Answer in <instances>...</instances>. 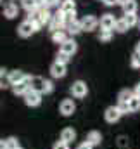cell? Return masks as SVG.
Returning <instances> with one entry per match:
<instances>
[{
    "label": "cell",
    "mask_w": 140,
    "mask_h": 149,
    "mask_svg": "<svg viewBox=\"0 0 140 149\" xmlns=\"http://www.w3.org/2000/svg\"><path fill=\"white\" fill-rule=\"evenodd\" d=\"M71 94H73V97H76V99H83V97H87V94H88V87H87V83L81 81V80L73 81V85H71Z\"/></svg>",
    "instance_id": "obj_1"
},
{
    "label": "cell",
    "mask_w": 140,
    "mask_h": 149,
    "mask_svg": "<svg viewBox=\"0 0 140 149\" xmlns=\"http://www.w3.org/2000/svg\"><path fill=\"white\" fill-rule=\"evenodd\" d=\"M35 31H38V30H36V26L30 21V19H24V21L17 26V35H19V37H23V38L31 37Z\"/></svg>",
    "instance_id": "obj_2"
},
{
    "label": "cell",
    "mask_w": 140,
    "mask_h": 149,
    "mask_svg": "<svg viewBox=\"0 0 140 149\" xmlns=\"http://www.w3.org/2000/svg\"><path fill=\"white\" fill-rule=\"evenodd\" d=\"M66 31H68L69 35H78V33H81V31H83V28H81V21H78V19L74 17V14L68 16Z\"/></svg>",
    "instance_id": "obj_3"
},
{
    "label": "cell",
    "mask_w": 140,
    "mask_h": 149,
    "mask_svg": "<svg viewBox=\"0 0 140 149\" xmlns=\"http://www.w3.org/2000/svg\"><path fill=\"white\" fill-rule=\"evenodd\" d=\"M24 102H26V106H30V108L40 106V104H42V94L36 92V90H28V92L24 94Z\"/></svg>",
    "instance_id": "obj_4"
},
{
    "label": "cell",
    "mask_w": 140,
    "mask_h": 149,
    "mask_svg": "<svg viewBox=\"0 0 140 149\" xmlns=\"http://www.w3.org/2000/svg\"><path fill=\"white\" fill-rule=\"evenodd\" d=\"M31 74H28L26 76V80H23L21 83H17V85H14L12 87V92L16 94V95H23L24 97V94L28 92V90H31Z\"/></svg>",
    "instance_id": "obj_5"
},
{
    "label": "cell",
    "mask_w": 140,
    "mask_h": 149,
    "mask_svg": "<svg viewBox=\"0 0 140 149\" xmlns=\"http://www.w3.org/2000/svg\"><path fill=\"white\" fill-rule=\"evenodd\" d=\"M121 116H123V113H121V109L118 106H109L104 111V118L107 123H116V121H119Z\"/></svg>",
    "instance_id": "obj_6"
},
{
    "label": "cell",
    "mask_w": 140,
    "mask_h": 149,
    "mask_svg": "<svg viewBox=\"0 0 140 149\" xmlns=\"http://www.w3.org/2000/svg\"><path fill=\"white\" fill-rule=\"evenodd\" d=\"M99 26V19L95 17V16H85L83 19H81V28H83V31H95V28Z\"/></svg>",
    "instance_id": "obj_7"
},
{
    "label": "cell",
    "mask_w": 140,
    "mask_h": 149,
    "mask_svg": "<svg viewBox=\"0 0 140 149\" xmlns=\"http://www.w3.org/2000/svg\"><path fill=\"white\" fill-rule=\"evenodd\" d=\"M74 111H76V104H74L73 99H64V101L59 104V113H61L62 116H71Z\"/></svg>",
    "instance_id": "obj_8"
},
{
    "label": "cell",
    "mask_w": 140,
    "mask_h": 149,
    "mask_svg": "<svg viewBox=\"0 0 140 149\" xmlns=\"http://www.w3.org/2000/svg\"><path fill=\"white\" fill-rule=\"evenodd\" d=\"M99 24H100V30L112 31V30H114V26H116V19H114V16H112V14H104V16L100 17V21H99Z\"/></svg>",
    "instance_id": "obj_9"
},
{
    "label": "cell",
    "mask_w": 140,
    "mask_h": 149,
    "mask_svg": "<svg viewBox=\"0 0 140 149\" xmlns=\"http://www.w3.org/2000/svg\"><path fill=\"white\" fill-rule=\"evenodd\" d=\"M68 73V70H66V64H61V63H52V66H50V74H52V78H64Z\"/></svg>",
    "instance_id": "obj_10"
},
{
    "label": "cell",
    "mask_w": 140,
    "mask_h": 149,
    "mask_svg": "<svg viewBox=\"0 0 140 149\" xmlns=\"http://www.w3.org/2000/svg\"><path fill=\"white\" fill-rule=\"evenodd\" d=\"M26 76H28V74L24 73V71H21V70L9 71V85H10V87H14V85L21 83L23 80H26Z\"/></svg>",
    "instance_id": "obj_11"
},
{
    "label": "cell",
    "mask_w": 140,
    "mask_h": 149,
    "mask_svg": "<svg viewBox=\"0 0 140 149\" xmlns=\"http://www.w3.org/2000/svg\"><path fill=\"white\" fill-rule=\"evenodd\" d=\"M17 14H19V9L14 2H7L3 5V17L5 19H14V17H17Z\"/></svg>",
    "instance_id": "obj_12"
},
{
    "label": "cell",
    "mask_w": 140,
    "mask_h": 149,
    "mask_svg": "<svg viewBox=\"0 0 140 149\" xmlns=\"http://www.w3.org/2000/svg\"><path fill=\"white\" fill-rule=\"evenodd\" d=\"M76 50H78V43L73 40V38H68L64 43H61V52H64V54H68V56H73V54H76Z\"/></svg>",
    "instance_id": "obj_13"
},
{
    "label": "cell",
    "mask_w": 140,
    "mask_h": 149,
    "mask_svg": "<svg viewBox=\"0 0 140 149\" xmlns=\"http://www.w3.org/2000/svg\"><path fill=\"white\" fill-rule=\"evenodd\" d=\"M85 142H87V144H90L92 148H95V146H100V142H102V135H100V132H97V130H92V132H88V135H87Z\"/></svg>",
    "instance_id": "obj_14"
},
{
    "label": "cell",
    "mask_w": 140,
    "mask_h": 149,
    "mask_svg": "<svg viewBox=\"0 0 140 149\" xmlns=\"http://www.w3.org/2000/svg\"><path fill=\"white\" fill-rule=\"evenodd\" d=\"M66 16H71V14H74L76 12V2L74 0H64V2H61V7H59Z\"/></svg>",
    "instance_id": "obj_15"
},
{
    "label": "cell",
    "mask_w": 140,
    "mask_h": 149,
    "mask_svg": "<svg viewBox=\"0 0 140 149\" xmlns=\"http://www.w3.org/2000/svg\"><path fill=\"white\" fill-rule=\"evenodd\" d=\"M74 139H76V132H74V128H71V127H66V128L61 132V141H64V142L71 144Z\"/></svg>",
    "instance_id": "obj_16"
},
{
    "label": "cell",
    "mask_w": 140,
    "mask_h": 149,
    "mask_svg": "<svg viewBox=\"0 0 140 149\" xmlns=\"http://www.w3.org/2000/svg\"><path fill=\"white\" fill-rule=\"evenodd\" d=\"M133 95H135L133 90H130V88H123V90H119V94H118V102L128 104V101H130Z\"/></svg>",
    "instance_id": "obj_17"
},
{
    "label": "cell",
    "mask_w": 140,
    "mask_h": 149,
    "mask_svg": "<svg viewBox=\"0 0 140 149\" xmlns=\"http://www.w3.org/2000/svg\"><path fill=\"white\" fill-rule=\"evenodd\" d=\"M50 38H52L54 43H64V42L68 40V37H66V30H57V31L50 33Z\"/></svg>",
    "instance_id": "obj_18"
},
{
    "label": "cell",
    "mask_w": 140,
    "mask_h": 149,
    "mask_svg": "<svg viewBox=\"0 0 140 149\" xmlns=\"http://www.w3.org/2000/svg\"><path fill=\"white\" fill-rule=\"evenodd\" d=\"M137 10H139L137 0H128V2L123 5V12H125V14H137Z\"/></svg>",
    "instance_id": "obj_19"
},
{
    "label": "cell",
    "mask_w": 140,
    "mask_h": 149,
    "mask_svg": "<svg viewBox=\"0 0 140 149\" xmlns=\"http://www.w3.org/2000/svg\"><path fill=\"white\" fill-rule=\"evenodd\" d=\"M21 5H23L24 10L33 12V10H36L40 7V0H21Z\"/></svg>",
    "instance_id": "obj_20"
},
{
    "label": "cell",
    "mask_w": 140,
    "mask_h": 149,
    "mask_svg": "<svg viewBox=\"0 0 140 149\" xmlns=\"http://www.w3.org/2000/svg\"><path fill=\"white\" fill-rule=\"evenodd\" d=\"M43 83H45V78H42V76H33V78H31V90H36V92L42 94Z\"/></svg>",
    "instance_id": "obj_21"
},
{
    "label": "cell",
    "mask_w": 140,
    "mask_h": 149,
    "mask_svg": "<svg viewBox=\"0 0 140 149\" xmlns=\"http://www.w3.org/2000/svg\"><path fill=\"white\" fill-rule=\"evenodd\" d=\"M128 111H130V113H137V111H140V97L133 95V97L128 101Z\"/></svg>",
    "instance_id": "obj_22"
},
{
    "label": "cell",
    "mask_w": 140,
    "mask_h": 149,
    "mask_svg": "<svg viewBox=\"0 0 140 149\" xmlns=\"http://www.w3.org/2000/svg\"><path fill=\"white\" fill-rule=\"evenodd\" d=\"M123 19H125V23L130 26V28H133V26H137L140 21H139V16L137 14H125L123 16Z\"/></svg>",
    "instance_id": "obj_23"
},
{
    "label": "cell",
    "mask_w": 140,
    "mask_h": 149,
    "mask_svg": "<svg viewBox=\"0 0 140 149\" xmlns=\"http://www.w3.org/2000/svg\"><path fill=\"white\" fill-rule=\"evenodd\" d=\"M114 30L118 31V33H126L128 30H130V26L125 23V19L121 17V19H116V26H114Z\"/></svg>",
    "instance_id": "obj_24"
},
{
    "label": "cell",
    "mask_w": 140,
    "mask_h": 149,
    "mask_svg": "<svg viewBox=\"0 0 140 149\" xmlns=\"http://www.w3.org/2000/svg\"><path fill=\"white\" fill-rule=\"evenodd\" d=\"M9 85V71L5 68H0V88H5Z\"/></svg>",
    "instance_id": "obj_25"
},
{
    "label": "cell",
    "mask_w": 140,
    "mask_h": 149,
    "mask_svg": "<svg viewBox=\"0 0 140 149\" xmlns=\"http://www.w3.org/2000/svg\"><path fill=\"white\" fill-rule=\"evenodd\" d=\"M5 144H7V149H19V141L16 139V137H9V139H5Z\"/></svg>",
    "instance_id": "obj_26"
},
{
    "label": "cell",
    "mask_w": 140,
    "mask_h": 149,
    "mask_svg": "<svg viewBox=\"0 0 140 149\" xmlns=\"http://www.w3.org/2000/svg\"><path fill=\"white\" fill-rule=\"evenodd\" d=\"M69 56H68V54H64V52H61V50H59V54H57V56H55V61H57V63H61V64H68V63H69Z\"/></svg>",
    "instance_id": "obj_27"
},
{
    "label": "cell",
    "mask_w": 140,
    "mask_h": 149,
    "mask_svg": "<svg viewBox=\"0 0 140 149\" xmlns=\"http://www.w3.org/2000/svg\"><path fill=\"white\" fill-rule=\"evenodd\" d=\"M50 92H54V81H52V80H45L42 94H50Z\"/></svg>",
    "instance_id": "obj_28"
},
{
    "label": "cell",
    "mask_w": 140,
    "mask_h": 149,
    "mask_svg": "<svg viewBox=\"0 0 140 149\" xmlns=\"http://www.w3.org/2000/svg\"><path fill=\"white\" fill-rule=\"evenodd\" d=\"M111 38H112V31L100 30V33H99V40H100V42H109Z\"/></svg>",
    "instance_id": "obj_29"
},
{
    "label": "cell",
    "mask_w": 140,
    "mask_h": 149,
    "mask_svg": "<svg viewBox=\"0 0 140 149\" xmlns=\"http://www.w3.org/2000/svg\"><path fill=\"white\" fill-rule=\"evenodd\" d=\"M130 64H132V68H140V54H133L132 56V59H130Z\"/></svg>",
    "instance_id": "obj_30"
},
{
    "label": "cell",
    "mask_w": 140,
    "mask_h": 149,
    "mask_svg": "<svg viewBox=\"0 0 140 149\" xmlns=\"http://www.w3.org/2000/svg\"><path fill=\"white\" fill-rule=\"evenodd\" d=\"M52 149H69V144L64 142V141H57V142L52 146Z\"/></svg>",
    "instance_id": "obj_31"
},
{
    "label": "cell",
    "mask_w": 140,
    "mask_h": 149,
    "mask_svg": "<svg viewBox=\"0 0 140 149\" xmlns=\"http://www.w3.org/2000/svg\"><path fill=\"white\" fill-rule=\"evenodd\" d=\"M40 3H43L45 7H55V5H59V0H40Z\"/></svg>",
    "instance_id": "obj_32"
},
{
    "label": "cell",
    "mask_w": 140,
    "mask_h": 149,
    "mask_svg": "<svg viewBox=\"0 0 140 149\" xmlns=\"http://www.w3.org/2000/svg\"><path fill=\"white\" fill-rule=\"evenodd\" d=\"M105 5H109V7H112V5H118V0H102Z\"/></svg>",
    "instance_id": "obj_33"
},
{
    "label": "cell",
    "mask_w": 140,
    "mask_h": 149,
    "mask_svg": "<svg viewBox=\"0 0 140 149\" xmlns=\"http://www.w3.org/2000/svg\"><path fill=\"white\" fill-rule=\"evenodd\" d=\"M133 94H135L137 97H140V83H137V85H135V88H133Z\"/></svg>",
    "instance_id": "obj_34"
},
{
    "label": "cell",
    "mask_w": 140,
    "mask_h": 149,
    "mask_svg": "<svg viewBox=\"0 0 140 149\" xmlns=\"http://www.w3.org/2000/svg\"><path fill=\"white\" fill-rule=\"evenodd\" d=\"M78 149H94V148H92L90 144H87V142H83V144H80V146H78Z\"/></svg>",
    "instance_id": "obj_35"
},
{
    "label": "cell",
    "mask_w": 140,
    "mask_h": 149,
    "mask_svg": "<svg viewBox=\"0 0 140 149\" xmlns=\"http://www.w3.org/2000/svg\"><path fill=\"white\" fill-rule=\"evenodd\" d=\"M0 149H7V144H5V141H0Z\"/></svg>",
    "instance_id": "obj_36"
},
{
    "label": "cell",
    "mask_w": 140,
    "mask_h": 149,
    "mask_svg": "<svg viewBox=\"0 0 140 149\" xmlns=\"http://www.w3.org/2000/svg\"><path fill=\"white\" fill-rule=\"evenodd\" d=\"M126 2H128V0H118V5H121V7H123V5H125Z\"/></svg>",
    "instance_id": "obj_37"
},
{
    "label": "cell",
    "mask_w": 140,
    "mask_h": 149,
    "mask_svg": "<svg viewBox=\"0 0 140 149\" xmlns=\"http://www.w3.org/2000/svg\"><path fill=\"white\" fill-rule=\"evenodd\" d=\"M135 52H137V54H140V42L137 43V47H135Z\"/></svg>",
    "instance_id": "obj_38"
},
{
    "label": "cell",
    "mask_w": 140,
    "mask_h": 149,
    "mask_svg": "<svg viewBox=\"0 0 140 149\" xmlns=\"http://www.w3.org/2000/svg\"><path fill=\"white\" fill-rule=\"evenodd\" d=\"M0 3H2V0H0Z\"/></svg>",
    "instance_id": "obj_39"
},
{
    "label": "cell",
    "mask_w": 140,
    "mask_h": 149,
    "mask_svg": "<svg viewBox=\"0 0 140 149\" xmlns=\"http://www.w3.org/2000/svg\"><path fill=\"white\" fill-rule=\"evenodd\" d=\"M19 149H23V148H19Z\"/></svg>",
    "instance_id": "obj_40"
},
{
    "label": "cell",
    "mask_w": 140,
    "mask_h": 149,
    "mask_svg": "<svg viewBox=\"0 0 140 149\" xmlns=\"http://www.w3.org/2000/svg\"><path fill=\"white\" fill-rule=\"evenodd\" d=\"M139 26H140V23H139Z\"/></svg>",
    "instance_id": "obj_41"
}]
</instances>
